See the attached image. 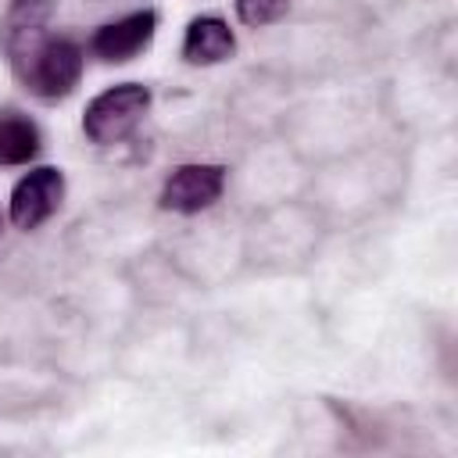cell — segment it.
<instances>
[{
  "label": "cell",
  "instance_id": "1",
  "mask_svg": "<svg viewBox=\"0 0 458 458\" xmlns=\"http://www.w3.org/2000/svg\"><path fill=\"white\" fill-rule=\"evenodd\" d=\"M11 68L29 93L43 100H61L82 79V47L68 36H47Z\"/></svg>",
  "mask_w": 458,
  "mask_h": 458
},
{
  "label": "cell",
  "instance_id": "2",
  "mask_svg": "<svg viewBox=\"0 0 458 458\" xmlns=\"http://www.w3.org/2000/svg\"><path fill=\"white\" fill-rule=\"evenodd\" d=\"M150 107V89L143 82H118V86H107L104 93H97L86 111H82V132L100 143V147H111V143H122L147 114Z\"/></svg>",
  "mask_w": 458,
  "mask_h": 458
},
{
  "label": "cell",
  "instance_id": "3",
  "mask_svg": "<svg viewBox=\"0 0 458 458\" xmlns=\"http://www.w3.org/2000/svg\"><path fill=\"white\" fill-rule=\"evenodd\" d=\"M61 200H64V172L54 165H36L14 182L7 215H11L14 229L29 233V229L43 225L61 208Z\"/></svg>",
  "mask_w": 458,
  "mask_h": 458
},
{
  "label": "cell",
  "instance_id": "4",
  "mask_svg": "<svg viewBox=\"0 0 458 458\" xmlns=\"http://www.w3.org/2000/svg\"><path fill=\"white\" fill-rule=\"evenodd\" d=\"M225 190V165L211 161H190L172 168V175L161 186V208L179 215H197L211 208Z\"/></svg>",
  "mask_w": 458,
  "mask_h": 458
},
{
  "label": "cell",
  "instance_id": "5",
  "mask_svg": "<svg viewBox=\"0 0 458 458\" xmlns=\"http://www.w3.org/2000/svg\"><path fill=\"white\" fill-rule=\"evenodd\" d=\"M154 32H157V11L143 7V11H132L125 18L100 25L89 36V50H93V57H100L107 64H125L154 43Z\"/></svg>",
  "mask_w": 458,
  "mask_h": 458
},
{
  "label": "cell",
  "instance_id": "6",
  "mask_svg": "<svg viewBox=\"0 0 458 458\" xmlns=\"http://www.w3.org/2000/svg\"><path fill=\"white\" fill-rule=\"evenodd\" d=\"M50 14H54V0H11L0 21V50L7 54L11 64H18L36 43L50 36L47 32Z\"/></svg>",
  "mask_w": 458,
  "mask_h": 458
},
{
  "label": "cell",
  "instance_id": "7",
  "mask_svg": "<svg viewBox=\"0 0 458 458\" xmlns=\"http://www.w3.org/2000/svg\"><path fill=\"white\" fill-rule=\"evenodd\" d=\"M233 54H236V36H233V29L218 14H197V18H190L186 36H182V61L186 64L208 68V64L229 61Z\"/></svg>",
  "mask_w": 458,
  "mask_h": 458
},
{
  "label": "cell",
  "instance_id": "8",
  "mask_svg": "<svg viewBox=\"0 0 458 458\" xmlns=\"http://www.w3.org/2000/svg\"><path fill=\"white\" fill-rule=\"evenodd\" d=\"M39 154V129L21 111H0V165H29Z\"/></svg>",
  "mask_w": 458,
  "mask_h": 458
},
{
  "label": "cell",
  "instance_id": "9",
  "mask_svg": "<svg viewBox=\"0 0 458 458\" xmlns=\"http://www.w3.org/2000/svg\"><path fill=\"white\" fill-rule=\"evenodd\" d=\"M290 11V0H236V18L247 29H265Z\"/></svg>",
  "mask_w": 458,
  "mask_h": 458
}]
</instances>
